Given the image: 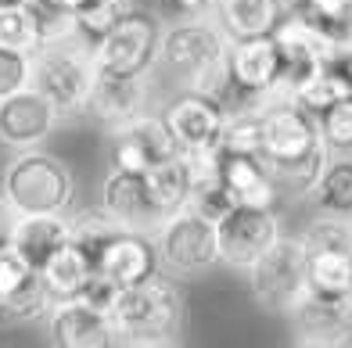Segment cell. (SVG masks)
Segmentation results:
<instances>
[{
	"label": "cell",
	"mask_w": 352,
	"mask_h": 348,
	"mask_svg": "<svg viewBox=\"0 0 352 348\" xmlns=\"http://www.w3.org/2000/svg\"><path fill=\"white\" fill-rule=\"evenodd\" d=\"M219 151L223 154H263V122H259V112L227 115L223 133H219Z\"/></svg>",
	"instance_id": "4dcf8cb0"
},
{
	"label": "cell",
	"mask_w": 352,
	"mask_h": 348,
	"mask_svg": "<svg viewBox=\"0 0 352 348\" xmlns=\"http://www.w3.org/2000/svg\"><path fill=\"white\" fill-rule=\"evenodd\" d=\"M223 183L234 205H245V209H274L280 198L263 154H223Z\"/></svg>",
	"instance_id": "ffe728a7"
},
{
	"label": "cell",
	"mask_w": 352,
	"mask_h": 348,
	"mask_svg": "<svg viewBox=\"0 0 352 348\" xmlns=\"http://www.w3.org/2000/svg\"><path fill=\"white\" fill-rule=\"evenodd\" d=\"M72 241V227H69V216H19V223H14V248L22 251V255L43 270V262L54 255L58 248H65Z\"/></svg>",
	"instance_id": "7402d4cb"
},
{
	"label": "cell",
	"mask_w": 352,
	"mask_h": 348,
	"mask_svg": "<svg viewBox=\"0 0 352 348\" xmlns=\"http://www.w3.org/2000/svg\"><path fill=\"white\" fill-rule=\"evenodd\" d=\"M137 8V0H79L72 19H76V33L87 43H98L116 22H122L126 14Z\"/></svg>",
	"instance_id": "f1b7e54d"
},
{
	"label": "cell",
	"mask_w": 352,
	"mask_h": 348,
	"mask_svg": "<svg viewBox=\"0 0 352 348\" xmlns=\"http://www.w3.org/2000/svg\"><path fill=\"white\" fill-rule=\"evenodd\" d=\"M144 176H148L151 198H155L158 209H162V216H166V219H169L173 212L187 209V198H190V176H187V162H184V154H176V158H169V162L148 169Z\"/></svg>",
	"instance_id": "484cf974"
},
{
	"label": "cell",
	"mask_w": 352,
	"mask_h": 348,
	"mask_svg": "<svg viewBox=\"0 0 352 348\" xmlns=\"http://www.w3.org/2000/svg\"><path fill=\"white\" fill-rule=\"evenodd\" d=\"M0 43L14 51L36 54L47 43V8L29 0V4L0 8Z\"/></svg>",
	"instance_id": "cb8c5ba5"
},
{
	"label": "cell",
	"mask_w": 352,
	"mask_h": 348,
	"mask_svg": "<svg viewBox=\"0 0 352 348\" xmlns=\"http://www.w3.org/2000/svg\"><path fill=\"white\" fill-rule=\"evenodd\" d=\"M309 198L320 212L352 219V154H338V151L327 154L324 172H320Z\"/></svg>",
	"instance_id": "d4e9b609"
},
{
	"label": "cell",
	"mask_w": 352,
	"mask_h": 348,
	"mask_svg": "<svg viewBox=\"0 0 352 348\" xmlns=\"http://www.w3.org/2000/svg\"><path fill=\"white\" fill-rule=\"evenodd\" d=\"M230 40L223 36L216 19L201 14V19H184L169 22L162 33V47H158V65L169 72L184 90H195L212 97L216 104L230 86V65H227Z\"/></svg>",
	"instance_id": "6da1fadb"
},
{
	"label": "cell",
	"mask_w": 352,
	"mask_h": 348,
	"mask_svg": "<svg viewBox=\"0 0 352 348\" xmlns=\"http://www.w3.org/2000/svg\"><path fill=\"white\" fill-rule=\"evenodd\" d=\"M345 93H352V83H349V76L338 69V61H331V65H324L316 76H309L306 83L298 86L295 101L306 108V112L320 115V112H327L338 97H345Z\"/></svg>",
	"instance_id": "f546056e"
},
{
	"label": "cell",
	"mask_w": 352,
	"mask_h": 348,
	"mask_svg": "<svg viewBox=\"0 0 352 348\" xmlns=\"http://www.w3.org/2000/svg\"><path fill=\"white\" fill-rule=\"evenodd\" d=\"M148 101H151V79L148 76L98 72L87 112L98 122H104L108 130H119V126L133 122L137 115L148 112Z\"/></svg>",
	"instance_id": "e0dca14e"
},
{
	"label": "cell",
	"mask_w": 352,
	"mask_h": 348,
	"mask_svg": "<svg viewBox=\"0 0 352 348\" xmlns=\"http://www.w3.org/2000/svg\"><path fill=\"white\" fill-rule=\"evenodd\" d=\"M111 327H116V345L130 348L173 345L184 327L180 288L162 270L140 283L119 288V298L111 305Z\"/></svg>",
	"instance_id": "7a4b0ae2"
},
{
	"label": "cell",
	"mask_w": 352,
	"mask_h": 348,
	"mask_svg": "<svg viewBox=\"0 0 352 348\" xmlns=\"http://www.w3.org/2000/svg\"><path fill=\"white\" fill-rule=\"evenodd\" d=\"M36 4H43V8H54V11H76L79 0H36Z\"/></svg>",
	"instance_id": "ab89813d"
},
{
	"label": "cell",
	"mask_w": 352,
	"mask_h": 348,
	"mask_svg": "<svg viewBox=\"0 0 352 348\" xmlns=\"http://www.w3.org/2000/svg\"><path fill=\"white\" fill-rule=\"evenodd\" d=\"M309 255V291L320 294H352V251L320 248Z\"/></svg>",
	"instance_id": "4316f807"
},
{
	"label": "cell",
	"mask_w": 352,
	"mask_h": 348,
	"mask_svg": "<svg viewBox=\"0 0 352 348\" xmlns=\"http://www.w3.org/2000/svg\"><path fill=\"white\" fill-rule=\"evenodd\" d=\"M216 0H158V14L166 22H184V19H201L212 14Z\"/></svg>",
	"instance_id": "8d00e7d4"
},
{
	"label": "cell",
	"mask_w": 352,
	"mask_h": 348,
	"mask_svg": "<svg viewBox=\"0 0 352 348\" xmlns=\"http://www.w3.org/2000/svg\"><path fill=\"white\" fill-rule=\"evenodd\" d=\"M76 298H79V302H87L90 309H98V312H108V316H111V305H116V298H119V283L108 280L104 273H94V277L83 283V291H79Z\"/></svg>",
	"instance_id": "d590c367"
},
{
	"label": "cell",
	"mask_w": 352,
	"mask_h": 348,
	"mask_svg": "<svg viewBox=\"0 0 352 348\" xmlns=\"http://www.w3.org/2000/svg\"><path fill=\"white\" fill-rule=\"evenodd\" d=\"M0 198L14 216H69L76 201V176L58 154L43 148L14 151L8 169L0 172Z\"/></svg>",
	"instance_id": "3957f363"
},
{
	"label": "cell",
	"mask_w": 352,
	"mask_h": 348,
	"mask_svg": "<svg viewBox=\"0 0 352 348\" xmlns=\"http://www.w3.org/2000/svg\"><path fill=\"white\" fill-rule=\"evenodd\" d=\"M298 4L327 22H352V0H298Z\"/></svg>",
	"instance_id": "74e56055"
},
{
	"label": "cell",
	"mask_w": 352,
	"mask_h": 348,
	"mask_svg": "<svg viewBox=\"0 0 352 348\" xmlns=\"http://www.w3.org/2000/svg\"><path fill=\"white\" fill-rule=\"evenodd\" d=\"M298 237H302V244H306V251H320V248L352 251V219L320 212V219H313Z\"/></svg>",
	"instance_id": "1f68e13d"
},
{
	"label": "cell",
	"mask_w": 352,
	"mask_h": 348,
	"mask_svg": "<svg viewBox=\"0 0 352 348\" xmlns=\"http://www.w3.org/2000/svg\"><path fill=\"white\" fill-rule=\"evenodd\" d=\"M316 122H320V137H324L327 151L352 154V93L338 97L327 112H320Z\"/></svg>",
	"instance_id": "d6a6232c"
},
{
	"label": "cell",
	"mask_w": 352,
	"mask_h": 348,
	"mask_svg": "<svg viewBox=\"0 0 352 348\" xmlns=\"http://www.w3.org/2000/svg\"><path fill=\"white\" fill-rule=\"evenodd\" d=\"M284 0H216L212 19L227 40H248V36H270L284 19Z\"/></svg>",
	"instance_id": "44dd1931"
},
{
	"label": "cell",
	"mask_w": 352,
	"mask_h": 348,
	"mask_svg": "<svg viewBox=\"0 0 352 348\" xmlns=\"http://www.w3.org/2000/svg\"><path fill=\"white\" fill-rule=\"evenodd\" d=\"M58 122H61V112L36 86L0 97V144L11 151L43 148V140L58 130Z\"/></svg>",
	"instance_id": "8fae6325"
},
{
	"label": "cell",
	"mask_w": 352,
	"mask_h": 348,
	"mask_svg": "<svg viewBox=\"0 0 352 348\" xmlns=\"http://www.w3.org/2000/svg\"><path fill=\"white\" fill-rule=\"evenodd\" d=\"M94 79H98V61H94V43L83 36H65L54 43H43L33 54V86L51 101L61 115H83L90 108Z\"/></svg>",
	"instance_id": "277c9868"
},
{
	"label": "cell",
	"mask_w": 352,
	"mask_h": 348,
	"mask_svg": "<svg viewBox=\"0 0 352 348\" xmlns=\"http://www.w3.org/2000/svg\"><path fill=\"white\" fill-rule=\"evenodd\" d=\"M187 209H195L198 216L219 223V219L234 209V198H230V191H227V183L219 180V183H209V187H198V191H190Z\"/></svg>",
	"instance_id": "e575fe53"
},
{
	"label": "cell",
	"mask_w": 352,
	"mask_h": 348,
	"mask_svg": "<svg viewBox=\"0 0 352 348\" xmlns=\"http://www.w3.org/2000/svg\"><path fill=\"white\" fill-rule=\"evenodd\" d=\"M14 223H19V216L11 212V205L0 198V248L14 241Z\"/></svg>",
	"instance_id": "f35d334b"
},
{
	"label": "cell",
	"mask_w": 352,
	"mask_h": 348,
	"mask_svg": "<svg viewBox=\"0 0 352 348\" xmlns=\"http://www.w3.org/2000/svg\"><path fill=\"white\" fill-rule=\"evenodd\" d=\"M69 227H72V244L76 248H83L87 251V259L98 266V259H101V251L108 248V241L116 237L119 230H126V227H119L116 219H111L101 205L98 209H79V212H69Z\"/></svg>",
	"instance_id": "83f0119b"
},
{
	"label": "cell",
	"mask_w": 352,
	"mask_h": 348,
	"mask_svg": "<svg viewBox=\"0 0 352 348\" xmlns=\"http://www.w3.org/2000/svg\"><path fill=\"white\" fill-rule=\"evenodd\" d=\"M158 270H162V262H158L155 237L144 233V230H119L108 241V248L101 251V259H98V273L116 280L119 288H130V283L148 280Z\"/></svg>",
	"instance_id": "d6986e66"
},
{
	"label": "cell",
	"mask_w": 352,
	"mask_h": 348,
	"mask_svg": "<svg viewBox=\"0 0 352 348\" xmlns=\"http://www.w3.org/2000/svg\"><path fill=\"white\" fill-rule=\"evenodd\" d=\"M98 273V266H94L87 259V251L83 248H76L72 241L65 248H58L51 259L43 262V283H47V291H51L54 302H65V298H76L79 291H83V283Z\"/></svg>",
	"instance_id": "603a6c76"
},
{
	"label": "cell",
	"mask_w": 352,
	"mask_h": 348,
	"mask_svg": "<svg viewBox=\"0 0 352 348\" xmlns=\"http://www.w3.org/2000/svg\"><path fill=\"white\" fill-rule=\"evenodd\" d=\"M245 273H248L252 302L263 312L287 316L309 291V255L302 237L280 233Z\"/></svg>",
	"instance_id": "5b68a950"
},
{
	"label": "cell",
	"mask_w": 352,
	"mask_h": 348,
	"mask_svg": "<svg viewBox=\"0 0 352 348\" xmlns=\"http://www.w3.org/2000/svg\"><path fill=\"white\" fill-rule=\"evenodd\" d=\"M176 154H180V148H176V140H173L162 115L144 112L133 122L111 130V162H116V169L148 172Z\"/></svg>",
	"instance_id": "7c38bea8"
},
{
	"label": "cell",
	"mask_w": 352,
	"mask_h": 348,
	"mask_svg": "<svg viewBox=\"0 0 352 348\" xmlns=\"http://www.w3.org/2000/svg\"><path fill=\"white\" fill-rule=\"evenodd\" d=\"M263 122V162L266 169L302 162L316 151H327L320 137V122L313 112H306L298 101H274L259 108Z\"/></svg>",
	"instance_id": "ba28073f"
},
{
	"label": "cell",
	"mask_w": 352,
	"mask_h": 348,
	"mask_svg": "<svg viewBox=\"0 0 352 348\" xmlns=\"http://www.w3.org/2000/svg\"><path fill=\"white\" fill-rule=\"evenodd\" d=\"M25 86H33V54L0 43V97H11Z\"/></svg>",
	"instance_id": "836d02e7"
},
{
	"label": "cell",
	"mask_w": 352,
	"mask_h": 348,
	"mask_svg": "<svg viewBox=\"0 0 352 348\" xmlns=\"http://www.w3.org/2000/svg\"><path fill=\"white\" fill-rule=\"evenodd\" d=\"M54 309V298L47 291L40 270L19 248H0V323H36L47 320Z\"/></svg>",
	"instance_id": "9c48e42d"
},
{
	"label": "cell",
	"mask_w": 352,
	"mask_h": 348,
	"mask_svg": "<svg viewBox=\"0 0 352 348\" xmlns=\"http://www.w3.org/2000/svg\"><path fill=\"white\" fill-rule=\"evenodd\" d=\"M169 133L180 151H205V148H219V133H223V108L205 97V93L184 90L180 97H173L169 108L162 112Z\"/></svg>",
	"instance_id": "9a60e30c"
},
{
	"label": "cell",
	"mask_w": 352,
	"mask_h": 348,
	"mask_svg": "<svg viewBox=\"0 0 352 348\" xmlns=\"http://www.w3.org/2000/svg\"><path fill=\"white\" fill-rule=\"evenodd\" d=\"M11 4H29V0H0V8H11Z\"/></svg>",
	"instance_id": "60d3db41"
},
{
	"label": "cell",
	"mask_w": 352,
	"mask_h": 348,
	"mask_svg": "<svg viewBox=\"0 0 352 348\" xmlns=\"http://www.w3.org/2000/svg\"><path fill=\"white\" fill-rule=\"evenodd\" d=\"M280 233H284L280 216L274 209H245V205H234V209L216 223L219 262L245 273Z\"/></svg>",
	"instance_id": "30bf717a"
},
{
	"label": "cell",
	"mask_w": 352,
	"mask_h": 348,
	"mask_svg": "<svg viewBox=\"0 0 352 348\" xmlns=\"http://www.w3.org/2000/svg\"><path fill=\"white\" fill-rule=\"evenodd\" d=\"M162 14L133 8L122 22H116L108 33L94 43L98 72L116 76H151L158 65V47H162Z\"/></svg>",
	"instance_id": "8992f818"
},
{
	"label": "cell",
	"mask_w": 352,
	"mask_h": 348,
	"mask_svg": "<svg viewBox=\"0 0 352 348\" xmlns=\"http://www.w3.org/2000/svg\"><path fill=\"white\" fill-rule=\"evenodd\" d=\"M227 65H230V79L245 93L252 97H266L270 90L277 86L280 69H284V58H280V47L270 36H248V40H230V51H227Z\"/></svg>",
	"instance_id": "ac0fdd59"
},
{
	"label": "cell",
	"mask_w": 352,
	"mask_h": 348,
	"mask_svg": "<svg viewBox=\"0 0 352 348\" xmlns=\"http://www.w3.org/2000/svg\"><path fill=\"white\" fill-rule=\"evenodd\" d=\"M287 320L295 327L298 345H349L352 338V294H320L306 291V298L287 312Z\"/></svg>",
	"instance_id": "4fadbf2b"
},
{
	"label": "cell",
	"mask_w": 352,
	"mask_h": 348,
	"mask_svg": "<svg viewBox=\"0 0 352 348\" xmlns=\"http://www.w3.org/2000/svg\"><path fill=\"white\" fill-rule=\"evenodd\" d=\"M158 262L173 277H198L219 266V241H216V223L198 216L195 209L173 212L155 233Z\"/></svg>",
	"instance_id": "52a82bcc"
},
{
	"label": "cell",
	"mask_w": 352,
	"mask_h": 348,
	"mask_svg": "<svg viewBox=\"0 0 352 348\" xmlns=\"http://www.w3.org/2000/svg\"><path fill=\"white\" fill-rule=\"evenodd\" d=\"M101 209L126 230L155 233L166 223L162 209L151 198L148 176L144 172H130V169H116V165H111V172L101 183Z\"/></svg>",
	"instance_id": "5bb4252c"
},
{
	"label": "cell",
	"mask_w": 352,
	"mask_h": 348,
	"mask_svg": "<svg viewBox=\"0 0 352 348\" xmlns=\"http://www.w3.org/2000/svg\"><path fill=\"white\" fill-rule=\"evenodd\" d=\"M43 323H47V338L58 348H108V345H116L111 316L90 309L79 298L54 302V309L47 312Z\"/></svg>",
	"instance_id": "2e32d148"
}]
</instances>
